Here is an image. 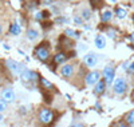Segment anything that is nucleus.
<instances>
[{
    "mask_svg": "<svg viewBox=\"0 0 134 127\" xmlns=\"http://www.w3.org/2000/svg\"><path fill=\"white\" fill-rule=\"evenodd\" d=\"M20 32H21V27L18 24V23H12V24L9 26V33L11 35L18 36V35H20Z\"/></svg>",
    "mask_w": 134,
    "mask_h": 127,
    "instance_id": "nucleus-12",
    "label": "nucleus"
},
{
    "mask_svg": "<svg viewBox=\"0 0 134 127\" xmlns=\"http://www.w3.org/2000/svg\"><path fill=\"white\" fill-rule=\"evenodd\" d=\"M85 64L87 66V67H94L97 63H98V56L95 55V54H87L86 56H85Z\"/></svg>",
    "mask_w": 134,
    "mask_h": 127,
    "instance_id": "nucleus-9",
    "label": "nucleus"
},
{
    "mask_svg": "<svg viewBox=\"0 0 134 127\" xmlns=\"http://www.w3.org/2000/svg\"><path fill=\"white\" fill-rule=\"evenodd\" d=\"M35 19H36V20H40V19H43V12H38V14L35 15Z\"/></svg>",
    "mask_w": 134,
    "mask_h": 127,
    "instance_id": "nucleus-26",
    "label": "nucleus"
},
{
    "mask_svg": "<svg viewBox=\"0 0 134 127\" xmlns=\"http://www.w3.org/2000/svg\"><path fill=\"white\" fill-rule=\"evenodd\" d=\"M95 45H97V48H99V50H102V48L106 47V39H105L103 35H98L95 38Z\"/></svg>",
    "mask_w": 134,
    "mask_h": 127,
    "instance_id": "nucleus-13",
    "label": "nucleus"
},
{
    "mask_svg": "<svg viewBox=\"0 0 134 127\" xmlns=\"http://www.w3.org/2000/svg\"><path fill=\"white\" fill-rule=\"evenodd\" d=\"M2 99H4L7 103H12L15 102L16 99V95H15V92L12 88H4L2 91Z\"/></svg>",
    "mask_w": 134,
    "mask_h": 127,
    "instance_id": "nucleus-8",
    "label": "nucleus"
},
{
    "mask_svg": "<svg viewBox=\"0 0 134 127\" xmlns=\"http://www.w3.org/2000/svg\"><path fill=\"white\" fill-rule=\"evenodd\" d=\"M39 120L44 124H48L54 120V112L48 108H42L39 112Z\"/></svg>",
    "mask_w": 134,
    "mask_h": 127,
    "instance_id": "nucleus-3",
    "label": "nucleus"
},
{
    "mask_svg": "<svg viewBox=\"0 0 134 127\" xmlns=\"http://www.w3.org/2000/svg\"><path fill=\"white\" fill-rule=\"evenodd\" d=\"M86 84L87 86H94L97 84L99 80H100V72L99 71H91L86 75Z\"/></svg>",
    "mask_w": 134,
    "mask_h": 127,
    "instance_id": "nucleus-5",
    "label": "nucleus"
},
{
    "mask_svg": "<svg viewBox=\"0 0 134 127\" xmlns=\"http://www.w3.org/2000/svg\"><path fill=\"white\" fill-rule=\"evenodd\" d=\"M107 35H109V38H111V39H114L115 38V31H107Z\"/></svg>",
    "mask_w": 134,
    "mask_h": 127,
    "instance_id": "nucleus-24",
    "label": "nucleus"
},
{
    "mask_svg": "<svg viewBox=\"0 0 134 127\" xmlns=\"http://www.w3.org/2000/svg\"><path fill=\"white\" fill-rule=\"evenodd\" d=\"M127 90V82L124 79V78H118L114 80V83H113V91L115 92L117 95H122V94H125Z\"/></svg>",
    "mask_w": 134,
    "mask_h": 127,
    "instance_id": "nucleus-1",
    "label": "nucleus"
},
{
    "mask_svg": "<svg viewBox=\"0 0 134 127\" xmlns=\"http://www.w3.org/2000/svg\"><path fill=\"white\" fill-rule=\"evenodd\" d=\"M64 35L69 36V38H75V39L79 38V33L75 32L74 30H66V31H64Z\"/></svg>",
    "mask_w": 134,
    "mask_h": 127,
    "instance_id": "nucleus-19",
    "label": "nucleus"
},
{
    "mask_svg": "<svg viewBox=\"0 0 134 127\" xmlns=\"http://www.w3.org/2000/svg\"><path fill=\"white\" fill-rule=\"evenodd\" d=\"M44 4H52V0H43Z\"/></svg>",
    "mask_w": 134,
    "mask_h": 127,
    "instance_id": "nucleus-28",
    "label": "nucleus"
},
{
    "mask_svg": "<svg viewBox=\"0 0 134 127\" xmlns=\"http://www.w3.org/2000/svg\"><path fill=\"white\" fill-rule=\"evenodd\" d=\"M57 21H58V23H67V19H66V18H58Z\"/></svg>",
    "mask_w": 134,
    "mask_h": 127,
    "instance_id": "nucleus-27",
    "label": "nucleus"
},
{
    "mask_svg": "<svg viewBox=\"0 0 134 127\" xmlns=\"http://www.w3.org/2000/svg\"><path fill=\"white\" fill-rule=\"evenodd\" d=\"M106 2H110V3H113V4H114V3H115V0H106Z\"/></svg>",
    "mask_w": 134,
    "mask_h": 127,
    "instance_id": "nucleus-29",
    "label": "nucleus"
},
{
    "mask_svg": "<svg viewBox=\"0 0 134 127\" xmlns=\"http://www.w3.org/2000/svg\"><path fill=\"white\" fill-rule=\"evenodd\" d=\"M125 120H126V124H129V126H133L134 124V110H131V111H129L126 114Z\"/></svg>",
    "mask_w": 134,
    "mask_h": 127,
    "instance_id": "nucleus-16",
    "label": "nucleus"
},
{
    "mask_svg": "<svg viewBox=\"0 0 134 127\" xmlns=\"http://www.w3.org/2000/svg\"><path fill=\"white\" fill-rule=\"evenodd\" d=\"M105 88H106V82H105V79H103V80H99V82L95 84L94 94H95V95H102L103 92H105Z\"/></svg>",
    "mask_w": 134,
    "mask_h": 127,
    "instance_id": "nucleus-11",
    "label": "nucleus"
},
{
    "mask_svg": "<svg viewBox=\"0 0 134 127\" xmlns=\"http://www.w3.org/2000/svg\"><path fill=\"white\" fill-rule=\"evenodd\" d=\"M5 64H7V67H8L14 74H19V75H20L21 72L26 70V66H24L23 63L16 62V60H12V59H8V60L5 62Z\"/></svg>",
    "mask_w": 134,
    "mask_h": 127,
    "instance_id": "nucleus-2",
    "label": "nucleus"
},
{
    "mask_svg": "<svg viewBox=\"0 0 134 127\" xmlns=\"http://www.w3.org/2000/svg\"><path fill=\"white\" fill-rule=\"evenodd\" d=\"M3 119V115H2V112H0V120H2Z\"/></svg>",
    "mask_w": 134,
    "mask_h": 127,
    "instance_id": "nucleus-32",
    "label": "nucleus"
},
{
    "mask_svg": "<svg viewBox=\"0 0 134 127\" xmlns=\"http://www.w3.org/2000/svg\"><path fill=\"white\" fill-rule=\"evenodd\" d=\"M85 20H90L91 19V11L90 9H87V8H85L83 11H82V15H81Z\"/></svg>",
    "mask_w": 134,
    "mask_h": 127,
    "instance_id": "nucleus-20",
    "label": "nucleus"
},
{
    "mask_svg": "<svg viewBox=\"0 0 134 127\" xmlns=\"http://www.w3.org/2000/svg\"><path fill=\"white\" fill-rule=\"evenodd\" d=\"M83 20H85V19H83L82 16H75V18H74V23H75L76 26H82V24H83Z\"/></svg>",
    "mask_w": 134,
    "mask_h": 127,
    "instance_id": "nucleus-21",
    "label": "nucleus"
},
{
    "mask_svg": "<svg viewBox=\"0 0 134 127\" xmlns=\"http://www.w3.org/2000/svg\"><path fill=\"white\" fill-rule=\"evenodd\" d=\"M133 4H134V0H133Z\"/></svg>",
    "mask_w": 134,
    "mask_h": 127,
    "instance_id": "nucleus-34",
    "label": "nucleus"
},
{
    "mask_svg": "<svg viewBox=\"0 0 134 127\" xmlns=\"http://www.w3.org/2000/svg\"><path fill=\"white\" fill-rule=\"evenodd\" d=\"M66 60H67V56L63 52H59V54H57V55L54 56V63H57V64H62Z\"/></svg>",
    "mask_w": 134,
    "mask_h": 127,
    "instance_id": "nucleus-14",
    "label": "nucleus"
},
{
    "mask_svg": "<svg viewBox=\"0 0 134 127\" xmlns=\"http://www.w3.org/2000/svg\"><path fill=\"white\" fill-rule=\"evenodd\" d=\"M133 126H134V124H133Z\"/></svg>",
    "mask_w": 134,
    "mask_h": 127,
    "instance_id": "nucleus-35",
    "label": "nucleus"
},
{
    "mask_svg": "<svg viewBox=\"0 0 134 127\" xmlns=\"http://www.w3.org/2000/svg\"><path fill=\"white\" fill-rule=\"evenodd\" d=\"M40 82H42V84H43L44 87H46V88H51V87H52V84L48 82V80L44 79V78H40Z\"/></svg>",
    "mask_w": 134,
    "mask_h": 127,
    "instance_id": "nucleus-23",
    "label": "nucleus"
},
{
    "mask_svg": "<svg viewBox=\"0 0 134 127\" xmlns=\"http://www.w3.org/2000/svg\"><path fill=\"white\" fill-rule=\"evenodd\" d=\"M2 32H3V27H2V24H0V35H2Z\"/></svg>",
    "mask_w": 134,
    "mask_h": 127,
    "instance_id": "nucleus-30",
    "label": "nucleus"
},
{
    "mask_svg": "<svg viewBox=\"0 0 134 127\" xmlns=\"http://www.w3.org/2000/svg\"><path fill=\"white\" fill-rule=\"evenodd\" d=\"M35 55L39 60L42 62H46L48 59V56H50V50L46 47V45H40V47H38L35 50Z\"/></svg>",
    "mask_w": 134,
    "mask_h": 127,
    "instance_id": "nucleus-6",
    "label": "nucleus"
},
{
    "mask_svg": "<svg viewBox=\"0 0 134 127\" xmlns=\"http://www.w3.org/2000/svg\"><path fill=\"white\" fill-rule=\"evenodd\" d=\"M131 40L134 42V32H133V35H131Z\"/></svg>",
    "mask_w": 134,
    "mask_h": 127,
    "instance_id": "nucleus-31",
    "label": "nucleus"
},
{
    "mask_svg": "<svg viewBox=\"0 0 134 127\" xmlns=\"http://www.w3.org/2000/svg\"><path fill=\"white\" fill-rule=\"evenodd\" d=\"M115 15H117L118 19H125L126 15H127V12H126L124 8H117V9H115Z\"/></svg>",
    "mask_w": 134,
    "mask_h": 127,
    "instance_id": "nucleus-18",
    "label": "nucleus"
},
{
    "mask_svg": "<svg viewBox=\"0 0 134 127\" xmlns=\"http://www.w3.org/2000/svg\"><path fill=\"white\" fill-rule=\"evenodd\" d=\"M38 36H39V32L36 30H34V28L27 30V39L28 40H35V39H38Z\"/></svg>",
    "mask_w": 134,
    "mask_h": 127,
    "instance_id": "nucleus-15",
    "label": "nucleus"
},
{
    "mask_svg": "<svg viewBox=\"0 0 134 127\" xmlns=\"http://www.w3.org/2000/svg\"><path fill=\"white\" fill-rule=\"evenodd\" d=\"M66 2H71V0H66Z\"/></svg>",
    "mask_w": 134,
    "mask_h": 127,
    "instance_id": "nucleus-33",
    "label": "nucleus"
},
{
    "mask_svg": "<svg viewBox=\"0 0 134 127\" xmlns=\"http://www.w3.org/2000/svg\"><path fill=\"white\" fill-rule=\"evenodd\" d=\"M127 70H129L131 74H134V62H131V63L129 64V68H127Z\"/></svg>",
    "mask_w": 134,
    "mask_h": 127,
    "instance_id": "nucleus-25",
    "label": "nucleus"
},
{
    "mask_svg": "<svg viewBox=\"0 0 134 127\" xmlns=\"http://www.w3.org/2000/svg\"><path fill=\"white\" fill-rule=\"evenodd\" d=\"M20 78L24 80V82H35V80L38 79V74L35 71H31V70H26L20 74Z\"/></svg>",
    "mask_w": 134,
    "mask_h": 127,
    "instance_id": "nucleus-7",
    "label": "nucleus"
},
{
    "mask_svg": "<svg viewBox=\"0 0 134 127\" xmlns=\"http://www.w3.org/2000/svg\"><path fill=\"white\" fill-rule=\"evenodd\" d=\"M102 75H103V79L106 84H113V80H114V76H115V71L113 67H105L103 71H102Z\"/></svg>",
    "mask_w": 134,
    "mask_h": 127,
    "instance_id": "nucleus-4",
    "label": "nucleus"
},
{
    "mask_svg": "<svg viewBox=\"0 0 134 127\" xmlns=\"http://www.w3.org/2000/svg\"><path fill=\"white\" fill-rule=\"evenodd\" d=\"M60 74H62L64 78H71L72 74H74V66H71V64L63 66L62 70H60Z\"/></svg>",
    "mask_w": 134,
    "mask_h": 127,
    "instance_id": "nucleus-10",
    "label": "nucleus"
},
{
    "mask_svg": "<svg viewBox=\"0 0 134 127\" xmlns=\"http://www.w3.org/2000/svg\"><path fill=\"white\" fill-rule=\"evenodd\" d=\"M7 110V102L4 99H0V112H3Z\"/></svg>",
    "mask_w": 134,
    "mask_h": 127,
    "instance_id": "nucleus-22",
    "label": "nucleus"
},
{
    "mask_svg": "<svg viewBox=\"0 0 134 127\" xmlns=\"http://www.w3.org/2000/svg\"><path fill=\"white\" fill-rule=\"evenodd\" d=\"M111 16H113V12H111V11H105V12L100 15V20H102L103 23H106L111 19Z\"/></svg>",
    "mask_w": 134,
    "mask_h": 127,
    "instance_id": "nucleus-17",
    "label": "nucleus"
}]
</instances>
